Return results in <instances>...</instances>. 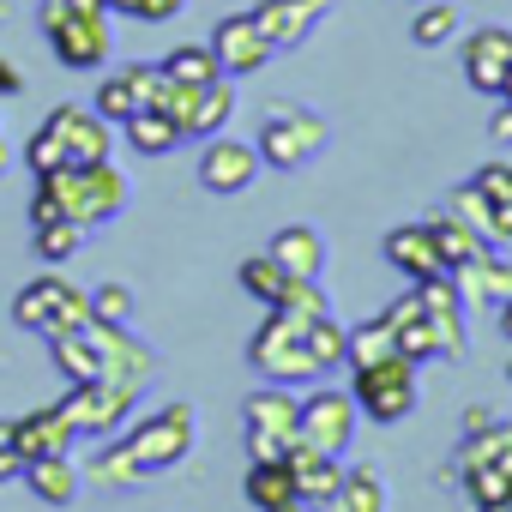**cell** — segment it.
Segmentation results:
<instances>
[{"instance_id": "1", "label": "cell", "mask_w": 512, "mask_h": 512, "mask_svg": "<svg viewBox=\"0 0 512 512\" xmlns=\"http://www.w3.org/2000/svg\"><path fill=\"white\" fill-rule=\"evenodd\" d=\"M127 175L103 157V163H67V169H49L37 175V193H31V229L37 223H79V229H97V223H115L127 211Z\"/></svg>"}, {"instance_id": "2", "label": "cell", "mask_w": 512, "mask_h": 512, "mask_svg": "<svg viewBox=\"0 0 512 512\" xmlns=\"http://www.w3.org/2000/svg\"><path fill=\"white\" fill-rule=\"evenodd\" d=\"M193 440H199V410L175 398V404L139 416V422L121 434V452H127L145 476H163V470H175V464L193 452Z\"/></svg>"}, {"instance_id": "3", "label": "cell", "mask_w": 512, "mask_h": 512, "mask_svg": "<svg viewBox=\"0 0 512 512\" xmlns=\"http://www.w3.org/2000/svg\"><path fill=\"white\" fill-rule=\"evenodd\" d=\"M260 157L272 169H308L326 145H332V121L320 109H302V103H272L260 115Z\"/></svg>"}, {"instance_id": "4", "label": "cell", "mask_w": 512, "mask_h": 512, "mask_svg": "<svg viewBox=\"0 0 512 512\" xmlns=\"http://www.w3.org/2000/svg\"><path fill=\"white\" fill-rule=\"evenodd\" d=\"M247 368H260L272 386H290V380H320L314 350H308V326H296L290 314L266 308V320L253 326V338H247Z\"/></svg>"}, {"instance_id": "5", "label": "cell", "mask_w": 512, "mask_h": 512, "mask_svg": "<svg viewBox=\"0 0 512 512\" xmlns=\"http://www.w3.org/2000/svg\"><path fill=\"white\" fill-rule=\"evenodd\" d=\"M13 320H19L25 332H43V338L79 332V326L91 320V296L73 290L61 272H43V278H31V284L13 296Z\"/></svg>"}, {"instance_id": "6", "label": "cell", "mask_w": 512, "mask_h": 512, "mask_svg": "<svg viewBox=\"0 0 512 512\" xmlns=\"http://www.w3.org/2000/svg\"><path fill=\"white\" fill-rule=\"evenodd\" d=\"M241 434H247V458L253 464H266V458H284L296 440H302V404H296V392H284V386H266V392H253L247 404H241Z\"/></svg>"}, {"instance_id": "7", "label": "cell", "mask_w": 512, "mask_h": 512, "mask_svg": "<svg viewBox=\"0 0 512 512\" xmlns=\"http://www.w3.org/2000/svg\"><path fill=\"white\" fill-rule=\"evenodd\" d=\"M67 422L79 440H115L133 416H139V386H115V380H85L61 398Z\"/></svg>"}, {"instance_id": "8", "label": "cell", "mask_w": 512, "mask_h": 512, "mask_svg": "<svg viewBox=\"0 0 512 512\" xmlns=\"http://www.w3.org/2000/svg\"><path fill=\"white\" fill-rule=\"evenodd\" d=\"M350 398H356V410H362L368 422H386V428H392V422H404V416L416 410V362L392 356V362L356 368Z\"/></svg>"}, {"instance_id": "9", "label": "cell", "mask_w": 512, "mask_h": 512, "mask_svg": "<svg viewBox=\"0 0 512 512\" xmlns=\"http://www.w3.org/2000/svg\"><path fill=\"white\" fill-rule=\"evenodd\" d=\"M85 338L97 344V356H103V380H115V386H145L151 374H157V350L151 344H139L133 332H127V320H85Z\"/></svg>"}, {"instance_id": "10", "label": "cell", "mask_w": 512, "mask_h": 512, "mask_svg": "<svg viewBox=\"0 0 512 512\" xmlns=\"http://www.w3.org/2000/svg\"><path fill=\"white\" fill-rule=\"evenodd\" d=\"M260 169H266V157H260V145H247V139L211 133L205 151H199V187L205 193H247L253 181H260Z\"/></svg>"}, {"instance_id": "11", "label": "cell", "mask_w": 512, "mask_h": 512, "mask_svg": "<svg viewBox=\"0 0 512 512\" xmlns=\"http://www.w3.org/2000/svg\"><path fill=\"white\" fill-rule=\"evenodd\" d=\"M43 37H49L55 61L73 67V73L103 67L109 49H115V37H109V13H73V19H55V25H43Z\"/></svg>"}, {"instance_id": "12", "label": "cell", "mask_w": 512, "mask_h": 512, "mask_svg": "<svg viewBox=\"0 0 512 512\" xmlns=\"http://www.w3.org/2000/svg\"><path fill=\"white\" fill-rule=\"evenodd\" d=\"M211 55H217V67H223V79H253L278 49L266 43L260 25H253V13H229V19H217V31H211Z\"/></svg>"}, {"instance_id": "13", "label": "cell", "mask_w": 512, "mask_h": 512, "mask_svg": "<svg viewBox=\"0 0 512 512\" xmlns=\"http://www.w3.org/2000/svg\"><path fill=\"white\" fill-rule=\"evenodd\" d=\"M356 398H344V392H314V398H302V440L308 446H320V452H332V458H344L350 452V440H356Z\"/></svg>"}, {"instance_id": "14", "label": "cell", "mask_w": 512, "mask_h": 512, "mask_svg": "<svg viewBox=\"0 0 512 512\" xmlns=\"http://www.w3.org/2000/svg\"><path fill=\"white\" fill-rule=\"evenodd\" d=\"M506 73H512V31L506 25H476L464 37V79H470V91L500 97Z\"/></svg>"}, {"instance_id": "15", "label": "cell", "mask_w": 512, "mask_h": 512, "mask_svg": "<svg viewBox=\"0 0 512 512\" xmlns=\"http://www.w3.org/2000/svg\"><path fill=\"white\" fill-rule=\"evenodd\" d=\"M326 13H332V0H260V7H253V25L266 31L272 49H302L320 31Z\"/></svg>"}, {"instance_id": "16", "label": "cell", "mask_w": 512, "mask_h": 512, "mask_svg": "<svg viewBox=\"0 0 512 512\" xmlns=\"http://www.w3.org/2000/svg\"><path fill=\"white\" fill-rule=\"evenodd\" d=\"M55 133H61V145H67V163H103L109 151H115V127L97 115V109H79V103H61V109H49L43 115Z\"/></svg>"}, {"instance_id": "17", "label": "cell", "mask_w": 512, "mask_h": 512, "mask_svg": "<svg viewBox=\"0 0 512 512\" xmlns=\"http://www.w3.org/2000/svg\"><path fill=\"white\" fill-rule=\"evenodd\" d=\"M416 296H422V314H428V326L440 338V362H464L470 332H464V296H458V284L452 278H428V284H416Z\"/></svg>"}, {"instance_id": "18", "label": "cell", "mask_w": 512, "mask_h": 512, "mask_svg": "<svg viewBox=\"0 0 512 512\" xmlns=\"http://www.w3.org/2000/svg\"><path fill=\"white\" fill-rule=\"evenodd\" d=\"M386 260H392V272H404L410 284H428V278H452V266H446V253L434 247L428 223H398V229L386 235Z\"/></svg>"}, {"instance_id": "19", "label": "cell", "mask_w": 512, "mask_h": 512, "mask_svg": "<svg viewBox=\"0 0 512 512\" xmlns=\"http://www.w3.org/2000/svg\"><path fill=\"white\" fill-rule=\"evenodd\" d=\"M73 422H67V410L61 404H43V410H31V416H13V452L31 464V458H55V452H73Z\"/></svg>"}, {"instance_id": "20", "label": "cell", "mask_w": 512, "mask_h": 512, "mask_svg": "<svg viewBox=\"0 0 512 512\" xmlns=\"http://www.w3.org/2000/svg\"><path fill=\"white\" fill-rule=\"evenodd\" d=\"M284 464H290V476H296V494H302L308 506H326V500H332V488L344 482V464H338L332 452L308 446V440H296V446L284 452Z\"/></svg>"}, {"instance_id": "21", "label": "cell", "mask_w": 512, "mask_h": 512, "mask_svg": "<svg viewBox=\"0 0 512 512\" xmlns=\"http://www.w3.org/2000/svg\"><path fill=\"white\" fill-rule=\"evenodd\" d=\"M25 482H31V494H37L43 506L67 512V506L79 500V488H85V470L73 464V452H55V458H31V464H25Z\"/></svg>"}, {"instance_id": "22", "label": "cell", "mask_w": 512, "mask_h": 512, "mask_svg": "<svg viewBox=\"0 0 512 512\" xmlns=\"http://www.w3.org/2000/svg\"><path fill=\"white\" fill-rule=\"evenodd\" d=\"M452 284H458L464 308H500V302L512 296V266H506V260H494V253H476L470 266H458V272H452Z\"/></svg>"}, {"instance_id": "23", "label": "cell", "mask_w": 512, "mask_h": 512, "mask_svg": "<svg viewBox=\"0 0 512 512\" xmlns=\"http://www.w3.org/2000/svg\"><path fill=\"white\" fill-rule=\"evenodd\" d=\"M266 253H272L290 278H320V272H326V241H320V229H308V223H284Z\"/></svg>"}, {"instance_id": "24", "label": "cell", "mask_w": 512, "mask_h": 512, "mask_svg": "<svg viewBox=\"0 0 512 512\" xmlns=\"http://www.w3.org/2000/svg\"><path fill=\"white\" fill-rule=\"evenodd\" d=\"M470 464H494V470H506L512 476V422H488L482 434H464V446L452 452V464H446V476L458 482V470H470Z\"/></svg>"}, {"instance_id": "25", "label": "cell", "mask_w": 512, "mask_h": 512, "mask_svg": "<svg viewBox=\"0 0 512 512\" xmlns=\"http://www.w3.org/2000/svg\"><path fill=\"white\" fill-rule=\"evenodd\" d=\"M422 223H428V235H434V247L446 253V266H452V272H458V266H470L476 253H488V241H482V235H476L452 205H446V211H428Z\"/></svg>"}, {"instance_id": "26", "label": "cell", "mask_w": 512, "mask_h": 512, "mask_svg": "<svg viewBox=\"0 0 512 512\" xmlns=\"http://www.w3.org/2000/svg\"><path fill=\"white\" fill-rule=\"evenodd\" d=\"M247 500L260 506V512H278V506H296L302 494H296V476H290V464L284 458H266V464H253L247 458Z\"/></svg>"}, {"instance_id": "27", "label": "cell", "mask_w": 512, "mask_h": 512, "mask_svg": "<svg viewBox=\"0 0 512 512\" xmlns=\"http://www.w3.org/2000/svg\"><path fill=\"white\" fill-rule=\"evenodd\" d=\"M326 512H386V482H380V470H374V464H350L344 482L332 488Z\"/></svg>"}, {"instance_id": "28", "label": "cell", "mask_w": 512, "mask_h": 512, "mask_svg": "<svg viewBox=\"0 0 512 512\" xmlns=\"http://www.w3.org/2000/svg\"><path fill=\"white\" fill-rule=\"evenodd\" d=\"M121 127H127V145H133L139 157H169L175 145H187V133H181L163 109H139V115H127Z\"/></svg>"}, {"instance_id": "29", "label": "cell", "mask_w": 512, "mask_h": 512, "mask_svg": "<svg viewBox=\"0 0 512 512\" xmlns=\"http://www.w3.org/2000/svg\"><path fill=\"white\" fill-rule=\"evenodd\" d=\"M49 362H55L73 386L103 380V356H97V344L85 338V326H79V332H55V338H49Z\"/></svg>"}, {"instance_id": "30", "label": "cell", "mask_w": 512, "mask_h": 512, "mask_svg": "<svg viewBox=\"0 0 512 512\" xmlns=\"http://www.w3.org/2000/svg\"><path fill=\"white\" fill-rule=\"evenodd\" d=\"M278 314H290L296 326H314V320H326L332 314V302H326V290H320V278H284V290H278V302H272Z\"/></svg>"}, {"instance_id": "31", "label": "cell", "mask_w": 512, "mask_h": 512, "mask_svg": "<svg viewBox=\"0 0 512 512\" xmlns=\"http://www.w3.org/2000/svg\"><path fill=\"white\" fill-rule=\"evenodd\" d=\"M229 115H235V85H229V79H217V85H205V91H199V103H193V121H187V139H211L217 127H229Z\"/></svg>"}, {"instance_id": "32", "label": "cell", "mask_w": 512, "mask_h": 512, "mask_svg": "<svg viewBox=\"0 0 512 512\" xmlns=\"http://www.w3.org/2000/svg\"><path fill=\"white\" fill-rule=\"evenodd\" d=\"M308 350H314V368H320V374L350 368V326H344L338 314L314 320V326H308Z\"/></svg>"}, {"instance_id": "33", "label": "cell", "mask_w": 512, "mask_h": 512, "mask_svg": "<svg viewBox=\"0 0 512 512\" xmlns=\"http://www.w3.org/2000/svg\"><path fill=\"white\" fill-rule=\"evenodd\" d=\"M163 73H169L175 85H217V79H223V67H217L211 43H181V49L163 61Z\"/></svg>"}, {"instance_id": "34", "label": "cell", "mask_w": 512, "mask_h": 512, "mask_svg": "<svg viewBox=\"0 0 512 512\" xmlns=\"http://www.w3.org/2000/svg\"><path fill=\"white\" fill-rule=\"evenodd\" d=\"M235 278H241V290H247L253 302H260V308H272L290 272H284V266L272 260V253H247V260H241V272H235Z\"/></svg>"}, {"instance_id": "35", "label": "cell", "mask_w": 512, "mask_h": 512, "mask_svg": "<svg viewBox=\"0 0 512 512\" xmlns=\"http://www.w3.org/2000/svg\"><path fill=\"white\" fill-rule=\"evenodd\" d=\"M109 127H121L127 115H139V91H133V73L121 67V73H109V79H97V103H91Z\"/></svg>"}, {"instance_id": "36", "label": "cell", "mask_w": 512, "mask_h": 512, "mask_svg": "<svg viewBox=\"0 0 512 512\" xmlns=\"http://www.w3.org/2000/svg\"><path fill=\"white\" fill-rule=\"evenodd\" d=\"M398 356V338L386 320H368V326H350V368H374V362H392Z\"/></svg>"}, {"instance_id": "37", "label": "cell", "mask_w": 512, "mask_h": 512, "mask_svg": "<svg viewBox=\"0 0 512 512\" xmlns=\"http://www.w3.org/2000/svg\"><path fill=\"white\" fill-rule=\"evenodd\" d=\"M79 241H85L79 223H37V229H31V247H37L43 266H67L73 253H79Z\"/></svg>"}, {"instance_id": "38", "label": "cell", "mask_w": 512, "mask_h": 512, "mask_svg": "<svg viewBox=\"0 0 512 512\" xmlns=\"http://www.w3.org/2000/svg\"><path fill=\"white\" fill-rule=\"evenodd\" d=\"M458 482H464V494H470V506H476V512H482V506L512 500V476H506V470H494V464H470V470H458Z\"/></svg>"}, {"instance_id": "39", "label": "cell", "mask_w": 512, "mask_h": 512, "mask_svg": "<svg viewBox=\"0 0 512 512\" xmlns=\"http://www.w3.org/2000/svg\"><path fill=\"white\" fill-rule=\"evenodd\" d=\"M410 37H416V49H446L458 37V13L446 7V0H428V7L416 13V25H410Z\"/></svg>"}, {"instance_id": "40", "label": "cell", "mask_w": 512, "mask_h": 512, "mask_svg": "<svg viewBox=\"0 0 512 512\" xmlns=\"http://www.w3.org/2000/svg\"><path fill=\"white\" fill-rule=\"evenodd\" d=\"M392 338H398V356L404 362H440V338H434L428 314H410L404 326H392Z\"/></svg>"}, {"instance_id": "41", "label": "cell", "mask_w": 512, "mask_h": 512, "mask_svg": "<svg viewBox=\"0 0 512 512\" xmlns=\"http://www.w3.org/2000/svg\"><path fill=\"white\" fill-rule=\"evenodd\" d=\"M25 163H31V175H49V169H67V145H61V133L43 121L31 139H25Z\"/></svg>"}, {"instance_id": "42", "label": "cell", "mask_w": 512, "mask_h": 512, "mask_svg": "<svg viewBox=\"0 0 512 512\" xmlns=\"http://www.w3.org/2000/svg\"><path fill=\"white\" fill-rule=\"evenodd\" d=\"M470 187H476L488 205H512V157H488V163L470 175Z\"/></svg>"}, {"instance_id": "43", "label": "cell", "mask_w": 512, "mask_h": 512, "mask_svg": "<svg viewBox=\"0 0 512 512\" xmlns=\"http://www.w3.org/2000/svg\"><path fill=\"white\" fill-rule=\"evenodd\" d=\"M452 211H458V217H464V223H470V229H476L482 241L494 235V205H488V199H482V193H476L470 181H464V187L452 193Z\"/></svg>"}, {"instance_id": "44", "label": "cell", "mask_w": 512, "mask_h": 512, "mask_svg": "<svg viewBox=\"0 0 512 512\" xmlns=\"http://www.w3.org/2000/svg\"><path fill=\"white\" fill-rule=\"evenodd\" d=\"M91 314L97 320H133V290L127 284H97L91 290Z\"/></svg>"}, {"instance_id": "45", "label": "cell", "mask_w": 512, "mask_h": 512, "mask_svg": "<svg viewBox=\"0 0 512 512\" xmlns=\"http://www.w3.org/2000/svg\"><path fill=\"white\" fill-rule=\"evenodd\" d=\"M181 13V0H139L133 7V19H145V25H169Z\"/></svg>"}, {"instance_id": "46", "label": "cell", "mask_w": 512, "mask_h": 512, "mask_svg": "<svg viewBox=\"0 0 512 512\" xmlns=\"http://www.w3.org/2000/svg\"><path fill=\"white\" fill-rule=\"evenodd\" d=\"M19 91H25V73H19L7 55H0V97H19Z\"/></svg>"}, {"instance_id": "47", "label": "cell", "mask_w": 512, "mask_h": 512, "mask_svg": "<svg viewBox=\"0 0 512 512\" xmlns=\"http://www.w3.org/2000/svg\"><path fill=\"white\" fill-rule=\"evenodd\" d=\"M488 422H494V410H488V404H470V410H464V434H482Z\"/></svg>"}, {"instance_id": "48", "label": "cell", "mask_w": 512, "mask_h": 512, "mask_svg": "<svg viewBox=\"0 0 512 512\" xmlns=\"http://www.w3.org/2000/svg\"><path fill=\"white\" fill-rule=\"evenodd\" d=\"M13 476H25V458L13 446H0V482H13Z\"/></svg>"}, {"instance_id": "49", "label": "cell", "mask_w": 512, "mask_h": 512, "mask_svg": "<svg viewBox=\"0 0 512 512\" xmlns=\"http://www.w3.org/2000/svg\"><path fill=\"white\" fill-rule=\"evenodd\" d=\"M500 145H512V103H500V115H494V127H488Z\"/></svg>"}, {"instance_id": "50", "label": "cell", "mask_w": 512, "mask_h": 512, "mask_svg": "<svg viewBox=\"0 0 512 512\" xmlns=\"http://www.w3.org/2000/svg\"><path fill=\"white\" fill-rule=\"evenodd\" d=\"M133 7L139 0H103V13H121V19H133Z\"/></svg>"}, {"instance_id": "51", "label": "cell", "mask_w": 512, "mask_h": 512, "mask_svg": "<svg viewBox=\"0 0 512 512\" xmlns=\"http://www.w3.org/2000/svg\"><path fill=\"white\" fill-rule=\"evenodd\" d=\"M500 332H506V338H512V296H506V302H500Z\"/></svg>"}, {"instance_id": "52", "label": "cell", "mask_w": 512, "mask_h": 512, "mask_svg": "<svg viewBox=\"0 0 512 512\" xmlns=\"http://www.w3.org/2000/svg\"><path fill=\"white\" fill-rule=\"evenodd\" d=\"M0 446H13V416H0Z\"/></svg>"}, {"instance_id": "53", "label": "cell", "mask_w": 512, "mask_h": 512, "mask_svg": "<svg viewBox=\"0 0 512 512\" xmlns=\"http://www.w3.org/2000/svg\"><path fill=\"white\" fill-rule=\"evenodd\" d=\"M0 175H7V139H0Z\"/></svg>"}, {"instance_id": "54", "label": "cell", "mask_w": 512, "mask_h": 512, "mask_svg": "<svg viewBox=\"0 0 512 512\" xmlns=\"http://www.w3.org/2000/svg\"><path fill=\"white\" fill-rule=\"evenodd\" d=\"M278 512H308V500H296V506H278Z\"/></svg>"}, {"instance_id": "55", "label": "cell", "mask_w": 512, "mask_h": 512, "mask_svg": "<svg viewBox=\"0 0 512 512\" xmlns=\"http://www.w3.org/2000/svg\"><path fill=\"white\" fill-rule=\"evenodd\" d=\"M506 386H512V356H506Z\"/></svg>"}, {"instance_id": "56", "label": "cell", "mask_w": 512, "mask_h": 512, "mask_svg": "<svg viewBox=\"0 0 512 512\" xmlns=\"http://www.w3.org/2000/svg\"><path fill=\"white\" fill-rule=\"evenodd\" d=\"M506 512H512V506H506Z\"/></svg>"}]
</instances>
